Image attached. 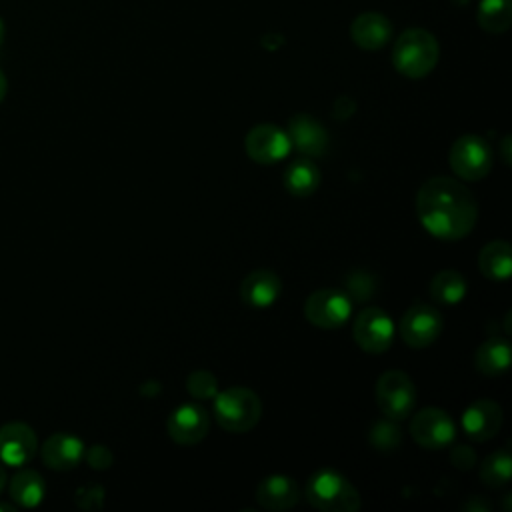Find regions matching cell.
I'll use <instances>...</instances> for the list:
<instances>
[{
	"label": "cell",
	"mask_w": 512,
	"mask_h": 512,
	"mask_svg": "<svg viewBox=\"0 0 512 512\" xmlns=\"http://www.w3.org/2000/svg\"><path fill=\"white\" fill-rule=\"evenodd\" d=\"M350 38L362 50H380L392 38V22L380 12H362L350 24Z\"/></svg>",
	"instance_id": "cell-18"
},
{
	"label": "cell",
	"mask_w": 512,
	"mask_h": 512,
	"mask_svg": "<svg viewBox=\"0 0 512 512\" xmlns=\"http://www.w3.org/2000/svg\"><path fill=\"white\" fill-rule=\"evenodd\" d=\"M370 442L376 450L380 452H390L396 450L402 444V434L400 428L394 424V420H380L372 426L370 430Z\"/></svg>",
	"instance_id": "cell-27"
},
{
	"label": "cell",
	"mask_w": 512,
	"mask_h": 512,
	"mask_svg": "<svg viewBox=\"0 0 512 512\" xmlns=\"http://www.w3.org/2000/svg\"><path fill=\"white\" fill-rule=\"evenodd\" d=\"M410 434L426 450H442L454 442L456 426L442 408H422L410 422Z\"/></svg>",
	"instance_id": "cell-10"
},
{
	"label": "cell",
	"mask_w": 512,
	"mask_h": 512,
	"mask_svg": "<svg viewBox=\"0 0 512 512\" xmlns=\"http://www.w3.org/2000/svg\"><path fill=\"white\" fill-rule=\"evenodd\" d=\"M6 488V470H4V466L0 464V492Z\"/></svg>",
	"instance_id": "cell-36"
},
{
	"label": "cell",
	"mask_w": 512,
	"mask_h": 512,
	"mask_svg": "<svg viewBox=\"0 0 512 512\" xmlns=\"http://www.w3.org/2000/svg\"><path fill=\"white\" fill-rule=\"evenodd\" d=\"M246 154L258 164H274L290 152L288 134L276 124H258L250 128L244 140Z\"/></svg>",
	"instance_id": "cell-11"
},
{
	"label": "cell",
	"mask_w": 512,
	"mask_h": 512,
	"mask_svg": "<svg viewBox=\"0 0 512 512\" xmlns=\"http://www.w3.org/2000/svg\"><path fill=\"white\" fill-rule=\"evenodd\" d=\"M444 322L442 314L424 302L412 304L400 320V336L410 348H426L438 340Z\"/></svg>",
	"instance_id": "cell-9"
},
{
	"label": "cell",
	"mask_w": 512,
	"mask_h": 512,
	"mask_svg": "<svg viewBox=\"0 0 512 512\" xmlns=\"http://www.w3.org/2000/svg\"><path fill=\"white\" fill-rule=\"evenodd\" d=\"M16 504H8V502H0V512H16Z\"/></svg>",
	"instance_id": "cell-35"
},
{
	"label": "cell",
	"mask_w": 512,
	"mask_h": 512,
	"mask_svg": "<svg viewBox=\"0 0 512 512\" xmlns=\"http://www.w3.org/2000/svg\"><path fill=\"white\" fill-rule=\"evenodd\" d=\"M448 160L452 172L462 180H480L492 168V150L484 138L466 134L454 140Z\"/></svg>",
	"instance_id": "cell-6"
},
{
	"label": "cell",
	"mask_w": 512,
	"mask_h": 512,
	"mask_svg": "<svg viewBox=\"0 0 512 512\" xmlns=\"http://www.w3.org/2000/svg\"><path fill=\"white\" fill-rule=\"evenodd\" d=\"M456 6H466L470 0H452Z\"/></svg>",
	"instance_id": "cell-38"
},
{
	"label": "cell",
	"mask_w": 512,
	"mask_h": 512,
	"mask_svg": "<svg viewBox=\"0 0 512 512\" xmlns=\"http://www.w3.org/2000/svg\"><path fill=\"white\" fill-rule=\"evenodd\" d=\"M168 434L176 444H198L210 430L208 412L198 404H182L168 418Z\"/></svg>",
	"instance_id": "cell-13"
},
{
	"label": "cell",
	"mask_w": 512,
	"mask_h": 512,
	"mask_svg": "<svg viewBox=\"0 0 512 512\" xmlns=\"http://www.w3.org/2000/svg\"><path fill=\"white\" fill-rule=\"evenodd\" d=\"M6 92H8V80H6V76H4V72L0 70V102L4 100V96H6Z\"/></svg>",
	"instance_id": "cell-33"
},
{
	"label": "cell",
	"mask_w": 512,
	"mask_h": 512,
	"mask_svg": "<svg viewBox=\"0 0 512 512\" xmlns=\"http://www.w3.org/2000/svg\"><path fill=\"white\" fill-rule=\"evenodd\" d=\"M430 294L438 304L454 306L466 296V278L458 270H440L430 280Z\"/></svg>",
	"instance_id": "cell-24"
},
{
	"label": "cell",
	"mask_w": 512,
	"mask_h": 512,
	"mask_svg": "<svg viewBox=\"0 0 512 512\" xmlns=\"http://www.w3.org/2000/svg\"><path fill=\"white\" fill-rule=\"evenodd\" d=\"M450 458H452V464H454L456 468H462V470L472 468V464L476 462V454H474V450L468 448V446H456V448L452 450Z\"/></svg>",
	"instance_id": "cell-32"
},
{
	"label": "cell",
	"mask_w": 512,
	"mask_h": 512,
	"mask_svg": "<svg viewBox=\"0 0 512 512\" xmlns=\"http://www.w3.org/2000/svg\"><path fill=\"white\" fill-rule=\"evenodd\" d=\"M440 56L438 42L434 34L424 28H408L394 42L392 64L406 78L428 76Z\"/></svg>",
	"instance_id": "cell-2"
},
{
	"label": "cell",
	"mask_w": 512,
	"mask_h": 512,
	"mask_svg": "<svg viewBox=\"0 0 512 512\" xmlns=\"http://www.w3.org/2000/svg\"><path fill=\"white\" fill-rule=\"evenodd\" d=\"M284 186L294 196H310L320 186V170L308 158H298L290 162L284 172Z\"/></svg>",
	"instance_id": "cell-23"
},
{
	"label": "cell",
	"mask_w": 512,
	"mask_h": 512,
	"mask_svg": "<svg viewBox=\"0 0 512 512\" xmlns=\"http://www.w3.org/2000/svg\"><path fill=\"white\" fill-rule=\"evenodd\" d=\"M42 462L58 472L72 470L84 458V444L80 438L68 432H56L48 436L40 448Z\"/></svg>",
	"instance_id": "cell-15"
},
{
	"label": "cell",
	"mask_w": 512,
	"mask_h": 512,
	"mask_svg": "<svg viewBox=\"0 0 512 512\" xmlns=\"http://www.w3.org/2000/svg\"><path fill=\"white\" fill-rule=\"evenodd\" d=\"M510 470V452L506 448H500L486 456L484 462L480 464V480L490 488H498L510 482Z\"/></svg>",
	"instance_id": "cell-26"
},
{
	"label": "cell",
	"mask_w": 512,
	"mask_h": 512,
	"mask_svg": "<svg viewBox=\"0 0 512 512\" xmlns=\"http://www.w3.org/2000/svg\"><path fill=\"white\" fill-rule=\"evenodd\" d=\"M478 26L490 34H502L512 24V0H480Z\"/></svg>",
	"instance_id": "cell-25"
},
{
	"label": "cell",
	"mask_w": 512,
	"mask_h": 512,
	"mask_svg": "<svg viewBox=\"0 0 512 512\" xmlns=\"http://www.w3.org/2000/svg\"><path fill=\"white\" fill-rule=\"evenodd\" d=\"M282 282L274 270L260 268L250 272L240 284V298L252 308H268L280 296Z\"/></svg>",
	"instance_id": "cell-19"
},
{
	"label": "cell",
	"mask_w": 512,
	"mask_h": 512,
	"mask_svg": "<svg viewBox=\"0 0 512 512\" xmlns=\"http://www.w3.org/2000/svg\"><path fill=\"white\" fill-rule=\"evenodd\" d=\"M510 354V344L500 336H492L478 346L474 366L486 376H498L510 368Z\"/></svg>",
	"instance_id": "cell-21"
},
{
	"label": "cell",
	"mask_w": 512,
	"mask_h": 512,
	"mask_svg": "<svg viewBox=\"0 0 512 512\" xmlns=\"http://www.w3.org/2000/svg\"><path fill=\"white\" fill-rule=\"evenodd\" d=\"M2 42H4V24L0 20V46H2Z\"/></svg>",
	"instance_id": "cell-37"
},
{
	"label": "cell",
	"mask_w": 512,
	"mask_h": 512,
	"mask_svg": "<svg viewBox=\"0 0 512 512\" xmlns=\"http://www.w3.org/2000/svg\"><path fill=\"white\" fill-rule=\"evenodd\" d=\"M306 500L322 512H356L362 506L358 490L336 470H318L304 488Z\"/></svg>",
	"instance_id": "cell-3"
},
{
	"label": "cell",
	"mask_w": 512,
	"mask_h": 512,
	"mask_svg": "<svg viewBox=\"0 0 512 512\" xmlns=\"http://www.w3.org/2000/svg\"><path fill=\"white\" fill-rule=\"evenodd\" d=\"M478 268L490 280H506L512 274V248L506 240L488 242L478 254Z\"/></svg>",
	"instance_id": "cell-22"
},
{
	"label": "cell",
	"mask_w": 512,
	"mask_h": 512,
	"mask_svg": "<svg viewBox=\"0 0 512 512\" xmlns=\"http://www.w3.org/2000/svg\"><path fill=\"white\" fill-rule=\"evenodd\" d=\"M416 386L402 370H388L376 382V404L384 418L404 420L416 406Z\"/></svg>",
	"instance_id": "cell-5"
},
{
	"label": "cell",
	"mask_w": 512,
	"mask_h": 512,
	"mask_svg": "<svg viewBox=\"0 0 512 512\" xmlns=\"http://www.w3.org/2000/svg\"><path fill=\"white\" fill-rule=\"evenodd\" d=\"M104 500V490L100 486H82L74 494V502L82 510H98Z\"/></svg>",
	"instance_id": "cell-30"
},
{
	"label": "cell",
	"mask_w": 512,
	"mask_h": 512,
	"mask_svg": "<svg viewBox=\"0 0 512 512\" xmlns=\"http://www.w3.org/2000/svg\"><path fill=\"white\" fill-rule=\"evenodd\" d=\"M352 334L356 344L364 352L382 354L390 348L394 340V322L382 308L368 306L356 316L352 324Z\"/></svg>",
	"instance_id": "cell-8"
},
{
	"label": "cell",
	"mask_w": 512,
	"mask_h": 512,
	"mask_svg": "<svg viewBox=\"0 0 512 512\" xmlns=\"http://www.w3.org/2000/svg\"><path fill=\"white\" fill-rule=\"evenodd\" d=\"M214 416L218 424L234 434L248 432L254 428L262 416L260 398L242 386L226 388L214 396Z\"/></svg>",
	"instance_id": "cell-4"
},
{
	"label": "cell",
	"mask_w": 512,
	"mask_h": 512,
	"mask_svg": "<svg viewBox=\"0 0 512 512\" xmlns=\"http://www.w3.org/2000/svg\"><path fill=\"white\" fill-rule=\"evenodd\" d=\"M256 500L266 510H288L300 500V486L290 476L272 474L258 482Z\"/></svg>",
	"instance_id": "cell-17"
},
{
	"label": "cell",
	"mask_w": 512,
	"mask_h": 512,
	"mask_svg": "<svg viewBox=\"0 0 512 512\" xmlns=\"http://www.w3.org/2000/svg\"><path fill=\"white\" fill-rule=\"evenodd\" d=\"M84 458L96 470H106L112 464V460H114L112 452L106 446H100V444L84 450Z\"/></svg>",
	"instance_id": "cell-31"
},
{
	"label": "cell",
	"mask_w": 512,
	"mask_h": 512,
	"mask_svg": "<svg viewBox=\"0 0 512 512\" xmlns=\"http://www.w3.org/2000/svg\"><path fill=\"white\" fill-rule=\"evenodd\" d=\"M344 284H346V290H348V298H354V300H358V302L372 298V294H374V290H376V280H374V276H372L370 272H366V270H354V272H350V274L346 276Z\"/></svg>",
	"instance_id": "cell-28"
},
{
	"label": "cell",
	"mask_w": 512,
	"mask_h": 512,
	"mask_svg": "<svg viewBox=\"0 0 512 512\" xmlns=\"http://www.w3.org/2000/svg\"><path fill=\"white\" fill-rule=\"evenodd\" d=\"M288 138L296 150L308 156H320L328 148L326 128L308 114H294L288 122Z\"/></svg>",
	"instance_id": "cell-16"
},
{
	"label": "cell",
	"mask_w": 512,
	"mask_h": 512,
	"mask_svg": "<svg viewBox=\"0 0 512 512\" xmlns=\"http://www.w3.org/2000/svg\"><path fill=\"white\" fill-rule=\"evenodd\" d=\"M38 450L34 430L24 422H8L0 426V462L20 468L28 464Z\"/></svg>",
	"instance_id": "cell-12"
},
{
	"label": "cell",
	"mask_w": 512,
	"mask_h": 512,
	"mask_svg": "<svg viewBox=\"0 0 512 512\" xmlns=\"http://www.w3.org/2000/svg\"><path fill=\"white\" fill-rule=\"evenodd\" d=\"M508 146H510V138L506 136V138L502 140V150H504V156H502V160H504L506 164H510V154H508Z\"/></svg>",
	"instance_id": "cell-34"
},
{
	"label": "cell",
	"mask_w": 512,
	"mask_h": 512,
	"mask_svg": "<svg viewBox=\"0 0 512 512\" xmlns=\"http://www.w3.org/2000/svg\"><path fill=\"white\" fill-rule=\"evenodd\" d=\"M8 492L10 498L16 506L20 508H36L46 494V484L44 478L30 468H24L16 472L10 482H8Z\"/></svg>",
	"instance_id": "cell-20"
},
{
	"label": "cell",
	"mask_w": 512,
	"mask_h": 512,
	"mask_svg": "<svg viewBox=\"0 0 512 512\" xmlns=\"http://www.w3.org/2000/svg\"><path fill=\"white\" fill-rule=\"evenodd\" d=\"M186 388L188 392L198 398V400H206V398H214L218 394V382L214 378L212 372L208 370H196L188 376L186 380Z\"/></svg>",
	"instance_id": "cell-29"
},
{
	"label": "cell",
	"mask_w": 512,
	"mask_h": 512,
	"mask_svg": "<svg viewBox=\"0 0 512 512\" xmlns=\"http://www.w3.org/2000/svg\"><path fill=\"white\" fill-rule=\"evenodd\" d=\"M416 214L434 238L454 242L472 232L478 220V202L462 182L434 176L416 192Z\"/></svg>",
	"instance_id": "cell-1"
},
{
	"label": "cell",
	"mask_w": 512,
	"mask_h": 512,
	"mask_svg": "<svg viewBox=\"0 0 512 512\" xmlns=\"http://www.w3.org/2000/svg\"><path fill=\"white\" fill-rule=\"evenodd\" d=\"M352 314V300L346 292L336 288H320L312 292L304 304V316L310 324L332 330L348 322Z\"/></svg>",
	"instance_id": "cell-7"
},
{
	"label": "cell",
	"mask_w": 512,
	"mask_h": 512,
	"mask_svg": "<svg viewBox=\"0 0 512 512\" xmlns=\"http://www.w3.org/2000/svg\"><path fill=\"white\" fill-rule=\"evenodd\" d=\"M502 426V408L490 398L474 400L462 414V428L468 438L486 442L498 434Z\"/></svg>",
	"instance_id": "cell-14"
}]
</instances>
